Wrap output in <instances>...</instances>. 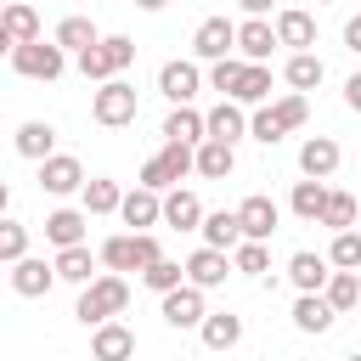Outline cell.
<instances>
[{
  "mask_svg": "<svg viewBox=\"0 0 361 361\" xmlns=\"http://www.w3.org/2000/svg\"><path fill=\"white\" fill-rule=\"evenodd\" d=\"M130 310V282L118 276V271H102L90 288H79V305H73V316L96 333V327H107V322H118Z\"/></svg>",
  "mask_w": 361,
  "mask_h": 361,
  "instance_id": "obj_1",
  "label": "cell"
},
{
  "mask_svg": "<svg viewBox=\"0 0 361 361\" xmlns=\"http://www.w3.org/2000/svg\"><path fill=\"white\" fill-rule=\"evenodd\" d=\"M310 118V96H299V90H288V96H276V102H265L254 118H248V135L259 141V147H276L288 130H299Z\"/></svg>",
  "mask_w": 361,
  "mask_h": 361,
  "instance_id": "obj_2",
  "label": "cell"
},
{
  "mask_svg": "<svg viewBox=\"0 0 361 361\" xmlns=\"http://www.w3.org/2000/svg\"><path fill=\"white\" fill-rule=\"evenodd\" d=\"M186 175H197V147H180V141H164L147 164H141V175H135V186H147V192H175Z\"/></svg>",
  "mask_w": 361,
  "mask_h": 361,
  "instance_id": "obj_3",
  "label": "cell"
},
{
  "mask_svg": "<svg viewBox=\"0 0 361 361\" xmlns=\"http://www.w3.org/2000/svg\"><path fill=\"white\" fill-rule=\"evenodd\" d=\"M96 254H102V265H107V271H118V276H124V271H135V276H141L147 265H158V259H164V248H158V237H152V231H113Z\"/></svg>",
  "mask_w": 361,
  "mask_h": 361,
  "instance_id": "obj_4",
  "label": "cell"
},
{
  "mask_svg": "<svg viewBox=\"0 0 361 361\" xmlns=\"http://www.w3.org/2000/svg\"><path fill=\"white\" fill-rule=\"evenodd\" d=\"M135 113H141V96H135L130 79H107V85H96V96H90V118H96L102 130H124V124H135Z\"/></svg>",
  "mask_w": 361,
  "mask_h": 361,
  "instance_id": "obj_5",
  "label": "cell"
},
{
  "mask_svg": "<svg viewBox=\"0 0 361 361\" xmlns=\"http://www.w3.org/2000/svg\"><path fill=\"white\" fill-rule=\"evenodd\" d=\"M6 56H11V73H17V79H39V85L62 79V68H68V51H62L56 39H34V45H17V51H6Z\"/></svg>",
  "mask_w": 361,
  "mask_h": 361,
  "instance_id": "obj_6",
  "label": "cell"
},
{
  "mask_svg": "<svg viewBox=\"0 0 361 361\" xmlns=\"http://www.w3.org/2000/svg\"><path fill=\"white\" fill-rule=\"evenodd\" d=\"M197 90H203V68H197V56H175V62L158 68V96H164L169 107H192Z\"/></svg>",
  "mask_w": 361,
  "mask_h": 361,
  "instance_id": "obj_7",
  "label": "cell"
},
{
  "mask_svg": "<svg viewBox=\"0 0 361 361\" xmlns=\"http://www.w3.org/2000/svg\"><path fill=\"white\" fill-rule=\"evenodd\" d=\"M192 56L197 62H226V56H237V23L231 17H203L197 23V34H192Z\"/></svg>",
  "mask_w": 361,
  "mask_h": 361,
  "instance_id": "obj_8",
  "label": "cell"
},
{
  "mask_svg": "<svg viewBox=\"0 0 361 361\" xmlns=\"http://www.w3.org/2000/svg\"><path fill=\"white\" fill-rule=\"evenodd\" d=\"M158 316H164V327H175V333H197L203 322H209V305H203V288H175V293H164V305H158Z\"/></svg>",
  "mask_w": 361,
  "mask_h": 361,
  "instance_id": "obj_9",
  "label": "cell"
},
{
  "mask_svg": "<svg viewBox=\"0 0 361 361\" xmlns=\"http://www.w3.org/2000/svg\"><path fill=\"white\" fill-rule=\"evenodd\" d=\"M39 192H51V197H73V192H85V164H79L73 152L45 158V164H39Z\"/></svg>",
  "mask_w": 361,
  "mask_h": 361,
  "instance_id": "obj_10",
  "label": "cell"
},
{
  "mask_svg": "<svg viewBox=\"0 0 361 361\" xmlns=\"http://www.w3.org/2000/svg\"><path fill=\"white\" fill-rule=\"evenodd\" d=\"M34 39H45V34H39V11H34L28 0H11V6L0 11V45L17 51V45H34Z\"/></svg>",
  "mask_w": 361,
  "mask_h": 361,
  "instance_id": "obj_11",
  "label": "cell"
},
{
  "mask_svg": "<svg viewBox=\"0 0 361 361\" xmlns=\"http://www.w3.org/2000/svg\"><path fill=\"white\" fill-rule=\"evenodd\" d=\"M237 220H243V237H248V243H271V231L282 226V209H276L265 192H254V197L237 203Z\"/></svg>",
  "mask_w": 361,
  "mask_h": 361,
  "instance_id": "obj_12",
  "label": "cell"
},
{
  "mask_svg": "<svg viewBox=\"0 0 361 361\" xmlns=\"http://www.w3.org/2000/svg\"><path fill=\"white\" fill-rule=\"evenodd\" d=\"M276 45H282V39H276V23H271V17L237 23V56H243V62H271Z\"/></svg>",
  "mask_w": 361,
  "mask_h": 361,
  "instance_id": "obj_13",
  "label": "cell"
},
{
  "mask_svg": "<svg viewBox=\"0 0 361 361\" xmlns=\"http://www.w3.org/2000/svg\"><path fill=\"white\" fill-rule=\"evenodd\" d=\"M338 158H344V152H338L333 135H305V141H299V175H305V180H327V175L338 169Z\"/></svg>",
  "mask_w": 361,
  "mask_h": 361,
  "instance_id": "obj_14",
  "label": "cell"
},
{
  "mask_svg": "<svg viewBox=\"0 0 361 361\" xmlns=\"http://www.w3.org/2000/svg\"><path fill=\"white\" fill-rule=\"evenodd\" d=\"M288 282H293L299 293H327V282H333V259H327V254L299 248V254L288 259Z\"/></svg>",
  "mask_w": 361,
  "mask_h": 361,
  "instance_id": "obj_15",
  "label": "cell"
},
{
  "mask_svg": "<svg viewBox=\"0 0 361 361\" xmlns=\"http://www.w3.org/2000/svg\"><path fill=\"white\" fill-rule=\"evenodd\" d=\"M11 147H17V158L45 164V158H56V124H45V118H23L17 135H11Z\"/></svg>",
  "mask_w": 361,
  "mask_h": 361,
  "instance_id": "obj_16",
  "label": "cell"
},
{
  "mask_svg": "<svg viewBox=\"0 0 361 361\" xmlns=\"http://www.w3.org/2000/svg\"><path fill=\"white\" fill-rule=\"evenodd\" d=\"M118 220H124L130 231H152V226H164V192H147V186L124 192V209H118Z\"/></svg>",
  "mask_w": 361,
  "mask_h": 361,
  "instance_id": "obj_17",
  "label": "cell"
},
{
  "mask_svg": "<svg viewBox=\"0 0 361 361\" xmlns=\"http://www.w3.org/2000/svg\"><path fill=\"white\" fill-rule=\"evenodd\" d=\"M231 271H237V265H231V254H220V248H197V254L186 259V282L203 288V293H209V288H226Z\"/></svg>",
  "mask_w": 361,
  "mask_h": 361,
  "instance_id": "obj_18",
  "label": "cell"
},
{
  "mask_svg": "<svg viewBox=\"0 0 361 361\" xmlns=\"http://www.w3.org/2000/svg\"><path fill=\"white\" fill-rule=\"evenodd\" d=\"M85 226H90V214L85 209H51L45 214V243L62 254V248H79L85 243Z\"/></svg>",
  "mask_w": 361,
  "mask_h": 361,
  "instance_id": "obj_19",
  "label": "cell"
},
{
  "mask_svg": "<svg viewBox=\"0 0 361 361\" xmlns=\"http://www.w3.org/2000/svg\"><path fill=\"white\" fill-rule=\"evenodd\" d=\"M51 282H62L56 265H45V259H34V254L11 265V293H17V299H39V293H51Z\"/></svg>",
  "mask_w": 361,
  "mask_h": 361,
  "instance_id": "obj_20",
  "label": "cell"
},
{
  "mask_svg": "<svg viewBox=\"0 0 361 361\" xmlns=\"http://www.w3.org/2000/svg\"><path fill=\"white\" fill-rule=\"evenodd\" d=\"M90 361H135V333L124 322H107L90 333Z\"/></svg>",
  "mask_w": 361,
  "mask_h": 361,
  "instance_id": "obj_21",
  "label": "cell"
},
{
  "mask_svg": "<svg viewBox=\"0 0 361 361\" xmlns=\"http://www.w3.org/2000/svg\"><path fill=\"white\" fill-rule=\"evenodd\" d=\"M276 39H282L293 56H299V51H310V45H316V17H310V11H299V6H282V11H276Z\"/></svg>",
  "mask_w": 361,
  "mask_h": 361,
  "instance_id": "obj_22",
  "label": "cell"
},
{
  "mask_svg": "<svg viewBox=\"0 0 361 361\" xmlns=\"http://www.w3.org/2000/svg\"><path fill=\"white\" fill-rule=\"evenodd\" d=\"M164 141L203 147V141H209V113H197V107H169V118H164Z\"/></svg>",
  "mask_w": 361,
  "mask_h": 361,
  "instance_id": "obj_23",
  "label": "cell"
},
{
  "mask_svg": "<svg viewBox=\"0 0 361 361\" xmlns=\"http://www.w3.org/2000/svg\"><path fill=\"white\" fill-rule=\"evenodd\" d=\"M164 226H169V231H203V203H197V192H186V186L164 192Z\"/></svg>",
  "mask_w": 361,
  "mask_h": 361,
  "instance_id": "obj_24",
  "label": "cell"
},
{
  "mask_svg": "<svg viewBox=\"0 0 361 361\" xmlns=\"http://www.w3.org/2000/svg\"><path fill=\"white\" fill-rule=\"evenodd\" d=\"M237 243H248V237H243V220H237V209H214V214H203V248L237 254Z\"/></svg>",
  "mask_w": 361,
  "mask_h": 361,
  "instance_id": "obj_25",
  "label": "cell"
},
{
  "mask_svg": "<svg viewBox=\"0 0 361 361\" xmlns=\"http://www.w3.org/2000/svg\"><path fill=\"white\" fill-rule=\"evenodd\" d=\"M79 209H85V214H118V209H124V186H118L113 175H90L85 192H79Z\"/></svg>",
  "mask_w": 361,
  "mask_h": 361,
  "instance_id": "obj_26",
  "label": "cell"
},
{
  "mask_svg": "<svg viewBox=\"0 0 361 361\" xmlns=\"http://www.w3.org/2000/svg\"><path fill=\"white\" fill-rule=\"evenodd\" d=\"M197 338H203L209 350H220V355H226V350H237V344H243V316H237V310H209V322L197 327Z\"/></svg>",
  "mask_w": 361,
  "mask_h": 361,
  "instance_id": "obj_27",
  "label": "cell"
},
{
  "mask_svg": "<svg viewBox=\"0 0 361 361\" xmlns=\"http://www.w3.org/2000/svg\"><path fill=\"white\" fill-rule=\"evenodd\" d=\"M96 259H102V254H90V248L79 243V248H62L51 265H56V276H62V282H73V288H90V282L102 276V271H96Z\"/></svg>",
  "mask_w": 361,
  "mask_h": 361,
  "instance_id": "obj_28",
  "label": "cell"
},
{
  "mask_svg": "<svg viewBox=\"0 0 361 361\" xmlns=\"http://www.w3.org/2000/svg\"><path fill=\"white\" fill-rule=\"evenodd\" d=\"M333 322H338V310L327 305V293H299L293 299V327L299 333H327Z\"/></svg>",
  "mask_w": 361,
  "mask_h": 361,
  "instance_id": "obj_29",
  "label": "cell"
},
{
  "mask_svg": "<svg viewBox=\"0 0 361 361\" xmlns=\"http://www.w3.org/2000/svg\"><path fill=\"white\" fill-rule=\"evenodd\" d=\"M248 135V118H243V102H214L209 107V141H243Z\"/></svg>",
  "mask_w": 361,
  "mask_h": 361,
  "instance_id": "obj_30",
  "label": "cell"
},
{
  "mask_svg": "<svg viewBox=\"0 0 361 361\" xmlns=\"http://www.w3.org/2000/svg\"><path fill=\"white\" fill-rule=\"evenodd\" d=\"M327 197H333V186H327V180H293V197H288V209H293L299 220H316V226H322V214H327Z\"/></svg>",
  "mask_w": 361,
  "mask_h": 361,
  "instance_id": "obj_31",
  "label": "cell"
},
{
  "mask_svg": "<svg viewBox=\"0 0 361 361\" xmlns=\"http://www.w3.org/2000/svg\"><path fill=\"white\" fill-rule=\"evenodd\" d=\"M51 39H56L62 51H73V56H85L90 45H102V34H96V23H90V17H62Z\"/></svg>",
  "mask_w": 361,
  "mask_h": 361,
  "instance_id": "obj_32",
  "label": "cell"
},
{
  "mask_svg": "<svg viewBox=\"0 0 361 361\" xmlns=\"http://www.w3.org/2000/svg\"><path fill=\"white\" fill-rule=\"evenodd\" d=\"M282 79L305 96V90H316L322 79H327V62L316 56V51H299V56H288V68H282Z\"/></svg>",
  "mask_w": 361,
  "mask_h": 361,
  "instance_id": "obj_33",
  "label": "cell"
},
{
  "mask_svg": "<svg viewBox=\"0 0 361 361\" xmlns=\"http://www.w3.org/2000/svg\"><path fill=\"white\" fill-rule=\"evenodd\" d=\"M231 169H237V147L231 141H203L197 147V175L203 180H226Z\"/></svg>",
  "mask_w": 361,
  "mask_h": 361,
  "instance_id": "obj_34",
  "label": "cell"
},
{
  "mask_svg": "<svg viewBox=\"0 0 361 361\" xmlns=\"http://www.w3.org/2000/svg\"><path fill=\"white\" fill-rule=\"evenodd\" d=\"M231 102H243V107H265V102H271V62H248L243 90H237Z\"/></svg>",
  "mask_w": 361,
  "mask_h": 361,
  "instance_id": "obj_35",
  "label": "cell"
},
{
  "mask_svg": "<svg viewBox=\"0 0 361 361\" xmlns=\"http://www.w3.org/2000/svg\"><path fill=\"white\" fill-rule=\"evenodd\" d=\"M141 282H147V288H152V293L164 299V293H175V288H186V265L164 254L158 265H147V271H141Z\"/></svg>",
  "mask_w": 361,
  "mask_h": 361,
  "instance_id": "obj_36",
  "label": "cell"
},
{
  "mask_svg": "<svg viewBox=\"0 0 361 361\" xmlns=\"http://www.w3.org/2000/svg\"><path fill=\"white\" fill-rule=\"evenodd\" d=\"M327 305L344 316V310H361V271H333L327 282Z\"/></svg>",
  "mask_w": 361,
  "mask_h": 361,
  "instance_id": "obj_37",
  "label": "cell"
},
{
  "mask_svg": "<svg viewBox=\"0 0 361 361\" xmlns=\"http://www.w3.org/2000/svg\"><path fill=\"white\" fill-rule=\"evenodd\" d=\"M243 73H248V62H243V56H226V62L209 68V90H220V102H231V96L243 90Z\"/></svg>",
  "mask_w": 361,
  "mask_h": 361,
  "instance_id": "obj_38",
  "label": "cell"
},
{
  "mask_svg": "<svg viewBox=\"0 0 361 361\" xmlns=\"http://www.w3.org/2000/svg\"><path fill=\"white\" fill-rule=\"evenodd\" d=\"M355 214H361V209H355V197H350V192H333V197H327V214H322V226L338 237V231H355Z\"/></svg>",
  "mask_w": 361,
  "mask_h": 361,
  "instance_id": "obj_39",
  "label": "cell"
},
{
  "mask_svg": "<svg viewBox=\"0 0 361 361\" xmlns=\"http://www.w3.org/2000/svg\"><path fill=\"white\" fill-rule=\"evenodd\" d=\"M0 259H6V265L28 259V226H23V220H0Z\"/></svg>",
  "mask_w": 361,
  "mask_h": 361,
  "instance_id": "obj_40",
  "label": "cell"
},
{
  "mask_svg": "<svg viewBox=\"0 0 361 361\" xmlns=\"http://www.w3.org/2000/svg\"><path fill=\"white\" fill-rule=\"evenodd\" d=\"M231 265H237L243 276H271V248H265V243H237Z\"/></svg>",
  "mask_w": 361,
  "mask_h": 361,
  "instance_id": "obj_41",
  "label": "cell"
},
{
  "mask_svg": "<svg viewBox=\"0 0 361 361\" xmlns=\"http://www.w3.org/2000/svg\"><path fill=\"white\" fill-rule=\"evenodd\" d=\"M327 259H333V271H361V231H338Z\"/></svg>",
  "mask_w": 361,
  "mask_h": 361,
  "instance_id": "obj_42",
  "label": "cell"
},
{
  "mask_svg": "<svg viewBox=\"0 0 361 361\" xmlns=\"http://www.w3.org/2000/svg\"><path fill=\"white\" fill-rule=\"evenodd\" d=\"M102 51H107V62H113V73L124 79V68L135 62V39H130V34H102Z\"/></svg>",
  "mask_w": 361,
  "mask_h": 361,
  "instance_id": "obj_43",
  "label": "cell"
},
{
  "mask_svg": "<svg viewBox=\"0 0 361 361\" xmlns=\"http://www.w3.org/2000/svg\"><path fill=\"white\" fill-rule=\"evenodd\" d=\"M73 62H79V73H85V79H90V85H107V79H118V73H113V62H107V51H102V45H90V51H85V56H73Z\"/></svg>",
  "mask_w": 361,
  "mask_h": 361,
  "instance_id": "obj_44",
  "label": "cell"
},
{
  "mask_svg": "<svg viewBox=\"0 0 361 361\" xmlns=\"http://www.w3.org/2000/svg\"><path fill=\"white\" fill-rule=\"evenodd\" d=\"M344 51H355V56H361V11L344 23Z\"/></svg>",
  "mask_w": 361,
  "mask_h": 361,
  "instance_id": "obj_45",
  "label": "cell"
},
{
  "mask_svg": "<svg viewBox=\"0 0 361 361\" xmlns=\"http://www.w3.org/2000/svg\"><path fill=\"white\" fill-rule=\"evenodd\" d=\"M344 107H350V113H361V73H350V79H344Z\"/></svg>",
  "mask_w": 361,
  "mask_h": 361,
  "instance_id": "obj_46",
  "label": "cell"
},
{
  "mask_svg": "<svg viewBox=\"0 0 361 361\" xmlns=\"http://www.w3.org/2000/svg\"><path fill=\"white\" fill-rule=\"evenodd\" d=\"M237 6H243L248 17H271V6H276V0H237Z\"/></svg>",
  "mask_w": 361,
  "mask_h": 361,
  "instance_id": "obj_47",
  "label": "cell"
},
{
  "mask_svg": "<svg viewBox=\"0 0 361 361\" xmlns=\"http://www.w3.org/2000/svg\"><path fill=\"white\" fill-rule=\"evenodd\" d=\"M135 6H141V11H164L169 0H135Z\"/></svg>",
  "mask_w": 361,
  "mask_h": 361,
  "instance_id": "obj_48",
  "label": "cell"
},
{
  "mask_svg": "<svg viewBox=\"0 0 361 361\" xmlns=\"http://www.w3.org/2000/svg\"><path fill=\"white\" fill-rule=\"evenodd\" d=\"M344 361H361V350H355V355H344Z\"/></svg>",
  "mask_w": 361,
  "mask_h": 361,
  "instance_id": "obj_49",
  "label": "cell"
},
{
  "mask_svg": "<svg viewBox=\"0 0 361 361\" xmlns=\"http://www.w3.org/2000/svg\"><path fill=\"white\" fill-rule=\"evenodd\" d=\"M316 6H333V0H316Z\"/></svg>",
  "mask_w": 361,
  "mask_h": 361,
  "instance_id": "obj_50",
  "label": "cell"
},
{
  "mask_svg": "<svg viewBox=\"0 0 361 361\" xmlns=\"http://www.w3.org/2000/svg\"><path fill=\"white\" fill-rule=\"evenodd\" d=\"M6 6H11V0H6Z\"/></svg>",
  "mask_w": 361,
  "mask_h": 361,
  "instance_id": "obj_51",
  "label": "cell"
}]
</instances>
